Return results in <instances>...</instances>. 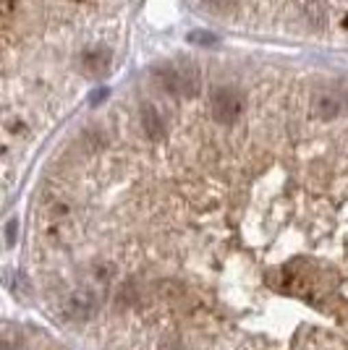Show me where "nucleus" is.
<instances>
[{
  "label": "nucleus",
  "instance_id": "nucleus-6",
  "mask_svg": "<svg viewBox=\"0 0 348 350\" xmlns=\"http://www.w3.org/2000/svg\"><path fill=\"white\" fill-rule=\"evenodd\" d=\"M142 129L149 139H162V133H165V123H162V118L155 107H149L147 105L145 110H142Z\"/></svg>",
  "mask_w": 348,
  "mask_h": 350
},
{
  "label": "nucleus",
  "instance_id": "nucleus-3",
  "mask_svg": "<svg viewBox=\"0 0 348 350\" xmlns=\"http://www.w3.org/2000/svg\"><path fill=\"white\" fill-rule=\"evenodd\" d=\"M60 311L73 321H87L97 311V295L89 291V288H76V291L63 295Z\"/></svg>",
  "mask_w": 348,
  "mask_h": 350
},
{
  "label": "nucleus",
  "instance_id": "nucleus-4",
  "mask_svg": "<svg viewBox=\"0 0 348 350\" xmlns=\"http://www.w3.org/2000/svg\"><path fill=\"white\" fill-rule=\"evenodd\" d=\"M346 110V94L335 87H322L312 94V116L317 120H335Z\"/></svg>",
  "mask_w": 348,
  "mask_h": 350
},
{
  "label": "nucleus",
  "instance_id": "nucleus-5",
  "mask_svg": "<svg viewBox=\"0 0 348 350\" xmlns=\"http://www.w3.org/2000/svg\"><path fill=\"white\" fill-rule=\"evenodd\" d=\"M82 68L89 73V76H102V73L110 68V50L108 47H89L82 53Z\"/></svg>",
  "mask_w": 348,
  "mask_h": 350
},
{
  "label": "nucleus",
  "instance_id": "nucleus-8",
  "mask_svg": "<svg viewBox=\"0 0 348 350\" xmlns=\"http://www.w3.org/2000/svg\"><path fill=\"white\" fill-rule=\"evenodd\" d=\"M189 42H204V44H215V42H218V37H212V34H189Z\"/></svg>",
  "mask_w": 348,
  "mask_h": 350
},
{
  "label": "nucleus",
  "instance_id": "nucleus-7",
  "mask_svg": "<svg viewBox=\"0 0 348 350\" xmlns=\"http://www.w3.org/2000/svg\"><path fill=\"white\" fill-rule=\"evenodd\" d=\"M204 11L215 16H228L238 8V0H202Z\"/></svg>",
  "mask_w": 348,
  "mask_h": 350
},
{
  "label": "nucleus",
  "instance_id": "nucleus-2",
  "mask_svg": "<svg viewBox=\"0 0 348 350\" xmlns=\"http://www.w3.org/2000/svg\"><path fill=\"white\" fill-rule=\"evenodd\" d=\"M210 118L220 126H231L247 110V100L236 87H218L210 94Z\"/></svg>",
  "mask_w": 348,
  "mask_h": 350
},
{
  "label": "nucleus",
  "instance_id": "nucleus-9",
  "mask_svg": "<svg viewBox=\"0 0 348 350\" xmlns=\"http://www.w3.org/2000/svg\"><path fill=\"white\" fill-rule=\"evenodd\" d=\"M5 235H8L5 241H8V246H11V243H14V235H16V219H11V222H8V228H5Z\"/></svg>",
  "mask_w": 348,
  "mask_h": 350
},
{
  "label": "nucleus",
  "instance_id": "nucleus-10",
  "mask_svg": "<svg viewBox=\"0 0 348 350\" xmlns=\"http://www.w3.org/2000/svg\"><path fill=\"white\" fill-rule=\"evenodd\" d=\"M3 350H21V348L16 345V342L11 340V337H5V340H3Z\"/></svg>",
  "mask_w": 348,
  "mask_h": 350
},
{
  "label": "nucleus",
  "instance_id": "nucleus-1",
  "mask_svg": "<svg viewBox=\"0 0 348 350\" xmlns=\"http://www.w3.org/2000/svg\"><path fill=\"white\" fill-rule=\"evenodd\" d=\"M158 84L171 94L178 97H197L199 89H202V76L197 71L194 63H184V60H175V63H165L155 71Z\"/></svg>",
  "mask_w": 348,
  "mask_h": 350
}]
</instances>
